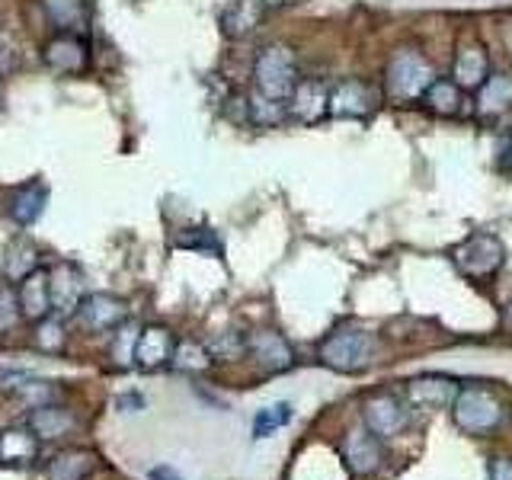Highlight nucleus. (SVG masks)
<instances>
[{
  "label": "nucleus",
  "instance_id": "f257e3e1",
  "mask_svg": "<svg viewBox=\"0 0 512 480\" xmlns=\"http://www.w3.org/2000/svg\"><path fill=\"white\" fill-rule=\"evenodd\" d=\"M375 336L362 327H336L324 343H320L317 356L327 368L340 375H359L375 362Z\"/></svg>",
  "mask_w": 512,
  "mask_h": 480
},
{
  "label": "nucleus",
  "instance_id": "f03ea898",
  "mask_svg": "<svg viewBox=\"0 0 512 480\" xmlns=\"http://www.w3.org/2000/svg\"><path fill=\"white\" fill-rule=\"evenodd\" d=\"M253 84H256V93L266 96V100L288 103V96H292V90L298 84V61H295L292 48L282 42L266 45L263 52L256 55Z\"/></svg>",
  "mask_w": 512,
  "mask_h": 480
},
{
  "label": "nucleus",
  "instance_id": "7ed1b4c3",
  "mask_svg": "<svg viewBox=\"0 0 512 480\" xmlns=\"http://www.w3.org/2000/svg\"><path fill=\"white\" fill-rule=\"evenodd\" d=\"M432 80L436 77H432L429 61L420 52H413V48H397L388 61L384 90H388L394 103H410V100H420Z\"/></svg>",
  "mask_w": 512,
  "mask_h": 480
},
{
  "label": "nucleus",
  "instance_id": "20e7f679",
  "mask_svg": "<svg viewBox=\"0 0 512 480\" xmlns=\"http://www.w3.org/2000/svg\"><path fill=\"white\" fill-rule=\"evenodd\" d=\"M455 426L468 436H487L503 423V404L487 388H461L452 400Z\"/></svg>",
  "mask_w": 512,
  "mask_h": 480
},
{
  "label": "nucleus",
  "instance_id": "39448f33",
  "mask_svg": "<svg viewBox=\"0 0 512 480\" xmlns=\"http://www.w3.org/2000/svg\"><path fill=\"white\" fill-rule=\"evenodd\" d=\"M503 260H506V250L493 234H471L455 250V269L471 282L496 276L500 266H503Z\"/></svg>",
  "mask_w": 512,
  "mask_h": 480
},
{
  "label": "nucleus",
  "instance_id": "423d86ee",
  "mask_svg": "<svg viewBox=\"0 0 512 480\" xmlns=\"http://www.w3.org/2000/svg\"><path fill=\"white\" fill-rule=\"evenodd\" d=\"M340 455L346 461V468L359 477H368L381 468L384 461V448H381V439L375 436L372 429L365 426H356L346 432V439L340 442Z\"/></svg>",
  "mask_w": 512,
  "mask_h": 480
},
{
  "label": "nucleus",
  "instance_id": "0eeeda50",
  "mask_svg": "<svg viewBox=\"0 0 512 480\" xmlns=\"http://www.w3.org/2000/svg\"><path fill=\"white\" fill-rule=\"evenodd\" d=\"M247 352L269 375H282L295 365V349L276 330H253L247 336Z\"/></svg>",
  "mask_w": 512,
  "mask_h": 480
},
{
  "label": "nucleus",
  "instance_id": "6e6552de",
  "mask_svg": "<svg viewBox=\"0 0 512 480\" xmlns=\"http://www.w3.org/2000/svg\"><path fill=\"white\" fill-rule=\"evenodd\" d=\"M362 416H365V429H372L378 439H394L410 423L407 404H400L394 394H378V397H372L365 404Z\"/></svg>",
  "mask_w": 512,
  "mask_h": 480
},
{
  "label": "nucleus",
  "instance_id": "1a4fd4ad",
  "mask_svg": "<svg viewBox=\"0 0 512 480\" xmlns=\"http://www.w3.org/2000/svg\"><path fill=\"white\" fill-rule=\"evenodd\" d=\"M375 109V90L362 80H340L330 87L327 116L333 119H365Z\"/></svg>",
  "mask_w": 512,
  "mask_h": 480
},
{
  "label": "nucleus",
  "instance_id": "9d476101",
  "mask_svg": "<svg viewBox=\"0 0 512 480\" xmlns=\"http://www.w3.org/2000/svg\"><path fill=\"white\" fill-rule=\"evenodd\" d=\"M42 61H45V68L55 74H77V71H84L90 61L87 42L74 36V32H61V36L45 42Z\"/></svg>",
  "mask_w": 512,
  "mask_h": 480
},
{
  "label": "nucleus",
  "instance_id": "9b49d317",
  "mask_svg": "<svg viewBox=\"0 0 512 480\" xmlns=\"http://www.w3.org/2000/svg\"><path fill=\"white\" fill-rule=\"evenodd\" d=\"M455 394H458L455 381L445 375H420L407 381V404L423 413L452 407Z\"/></svg>",
  "mask_w": 512,
  "mask_h": 480
},
{
  "label": "nucleus",
  "instance_id": "f8f14e48",
  "mask_svg": "<svg viewBox=\"0 0 512 480\" xmlns=\"http://www.w3.org/2000/svg\"><path fill=\"white\" fill-rule=\"evenodd\" d=\"M327 100H330V87L320 84V80H298L292 96H288V116L304 122V125H314L327 116Z\"/></svg>",
  "mask_w": 512,
  "mask_h": 480
},
{
  "label": "nucleus",
  "instance_id": "ddd939ff",
  "mask_svg": "<svg viewBox=\"0 0 512 480\" xmlns=\"http://www.w3.org/2000/svg\"><path fill=\"white\" fill-rule=\"evenodd\" d=\"M48 285H52V311H58V314H77L80 301H84V295H87L80 269L68 266V263L48 269Z\"/></svg>",
  "mask_w": 512,
  "mask_h": 480
},
{
  "label": "nucleus",
  "instance_id": "4468645a",
  "mask_svg": "<svg viewBox=\"0 0 512 480\" xmlns=\"http://www.w3.org/2000/svg\"><path fill=\"white\" fill-rule=\"evenodd\" d=\"M173 333L160 324H151V327H141L138 330V340H135V365L144 368V372H154L160 365H170V356H173Z\"/></svg>",
  "mask_w": 512,
  "mask_h": 480
},
{
  "label": "nucleus",
  "instance_id": "2eb2a0df",
  "mask_svg": "<svg viewBox=\"0 0 512 480\" xmlns=\"http://www.w3.org/2000/svg\"><path fill=\"white\" fill-rule=\"evenodd\" d=\"M77 317L84 320L90 330H116L119 324H125V301L116 298V295H106V292H93V295H84L77 308Z\"/></svg>",
  "mask_w": 512,
  "mask_h": 480
},
{
  "label": "nucleus",
  "instance_id": "dca6fc26",
  "mask_svg": "<svg viewBox=\"0 0 512 480\" xmlns=\"http://www.w3.org/2000/svg\"><path fill=\"white\" fill-rule=\"evenodd\" d=\"M266 13H269L266 0H231V4L221 10L218 26L228 39H244L266 20Z\"/></svg>",
  "mask_w": 512,
  "mask_h": 480
},
{
  "label": "nucleus",
  "instance_id": "f3484780",
  "mask_svg": "<svg viewBox=\"0 0 512 480\" xmlns=\"http://www.w3.org/2000/svg\"><path fill=\"white\" fill-rule=\"evenodd\" d=\"M26 426L32 429V436L39 442H55L61 436H68V432L77 426L74 413L61 404H42V407H32Z\"/></svg>",
  "mask_w": 512,
  "mask_h": 480
},
{
  "label": "nucleus",
  "instance_id": "a211bd4d",
  "mask_svg": "<svg viewBox=\"0 0 512 480\" xmlns=\"http://www.w3.org/2000/svg\"><path fill=\"white\" fill-rule=\"evenodd\" d=\"M20 311L29 320H42L52 314V285H48V269H32L26 279H20Z\"/></svg>",
  "mask_w": 512,
  "mask_h": 480
},
{
  "label": "nucleus",
  "instance_id": "6ab92c4d",
  "mask_svg": "<svg viewBox=\"0 0 512 480\" xmlns=\"http://www.w3.org/2000/svg\"><path fill=\"white\" fill-rule=\"evenodd\" d=\"M45 202H48V186L42 180H32V183H23L10 192L7 212L20 228H29V224H36L42 218Z\"/></svg>",
  "mask_w": 512,
  "mask_h": 480
},
{
  "label": "nucleus",
  "instance_id": "aec40b11",
  "mask_svg": "<svg viewBox=\"0 0 512 480\" xmlns=\"http://www.w3.org/2000/svg\"><path fill=\"white\" fill-rule=\"evenodd\" d=\"M96 471V452L90 448H64L45 464L48 480H87Z\"/></svg>",
  "mask_w": 512,
  "mask_h": 480
},
{
  "label": "nucleus",
  "instance_id": "412c9836",
  "mask_svg": "<svg viewBox=\"0 0 512 480\" xmlns=\"http://www.w3.org/2000/svg\"><path fill=\"white\" fill-rule=\"evenodd\" d=\"M42 10L48 16V23L61 32H87L90 26V4L87 0H42Z\"/></svg>",
  "mask_w": 512,
  "mask_h": 480
},
{
  "label": "nucleus",
  "instance_id": "4be33fe9",
  "mask_svg": "<svg viewBox=\"0 0 512 480\" xmlns=\"http://www.w3.org/2000/svg\"><path fill=\"white\" fill-rule=\"evenodd\" d=\"M452 80L461 90H477L487 80V52L477 42H468L458 48Z\"/></svg>",
  "mask_w": 512,
  "mask_h": 480
},
{
  "label": "nucleus",
  "instance_id": "5701e85b",
  "mask_svg": "<svg viewBox=\"0 0 512 480\" xmlns=\"http://www.w3.org/2000/svg\"><path fill=\"white\" fill-rule=\"evenodd\" d=\"M39 455V439L29 426H10L0 432V464H32Z\"/></svg>",
  "mask_w": 512,
  "mask_h": 480
},
{
  "label": "nucleus",
  "instance_id": "b1692460",
  "mask_svg": "<svg viewBox=\"0 0 512 480\" xmlns=\"http://www.w3.org/2000/svg\"><path fill=\"white\" fill-rule=\"evenodd\" d=\"M509 106H512V74H493L477 87L480 116H500Z\"/></svg>",
  "mask_w": 512,
  "mask_h": 480
},
{
  "label": "nucleus",
  "instance_id": "393cba45",
  "mask_svg": "<svg viewBox=\"0 0 512 480\" xmlns=\"http://www.w3.org/2000/svg\"><path fill=\"white\" fill-rule=\"evenodd\" d=\"M32 269H39V247L32 244L29 237H16L7 247V256H4V276L20 282L29 276Z\"/></svg>",
  "mask_w": 512,
  "mask_h": 480
},
{
  "label": "nucleus",
  "instance_id": "a878e982",
  "mask_svg": "<svg viewBox=\"0 0 512 480\" xmlns=\"http://www.w3.org/2000/svg\"><path fill=\"white\" fill-rule=\"evenodd\" d=\"M461 87L455 80H432V84L423 90L420 100L426 103L429 112H436V116H458L461 112Z\"/></svg>",
  "mask_w": 512,
  "mask_h": 480
},
{
  "label": "nucleus",
  "instance_id": "bb28decb",
  "mask_svg": "<svg viewBox=\"0 0 512 480\" xmlns=\"http://www.w3.org/2000/svg\"><path fill=\"white\" fill-rule=\"evenodd\" d=\"M288 423H292V404H288V400L260 407L253 416V439H269L272 432H279Z\"/></svg>",
  "mask_w": 512,
  "mask_h": 480
},
{
  "label": "nucleus",
  "instance_id": "cd10ccee",
  "mask_svg": "<svg viewBox=\"0 0 512 480\" xmlns=\"http://www.w3.org/2000/svg\"><path fill=\"white\" fill-rule=\"evenodd\" d=\"M170 365L176 372H186V375H199L205 372L208 365H212V356H208V349L202 343H192V340H183L173 346V356H170Z\"/></svg>",
  "mask_w": 512,
  "mask_h": 480
},
{
  "label": "nucleus",
  "instance_id": "c85d7f7f",
  "mask_svg": "<svg viewBox=\"0 0 512 480\" xmlns=\"http://www.w3.org/2000/svg\"><path fill=\"white\" fill-rule=\"evenodd\" d=\"M205 349H208V356H212V362H215V359H221V362H234V359H240V356L247 352V336H240V333H234V330L218 333L215 340H208V343H205Z\"/></svg>",
  "mask_w": 512,
  "mask_h": 480
},
{
  "label": "nucleus",
  "instance_id": "c756f323",
  "mask_svg": "<svg viewBox=\"0 0 512 480\" xmlns=\"http://www.w3.org/2000/svg\"><path fill=\"white\" fill-rule=\"evenodd\" d=\"M247 112H250V119H253L256 125H266V128H269V125H279V122L288 116L285 103L266 100V96H260V93H253V96H250Z\"/></svg>",
  "mask_w": 512,
  "mask_h": 480
},
{
  "label": "nucleus",
  "instance_id": "7c9ffc66",
  "mask_svg": "<svg viewBox=\"0 0 512 480\" xmlns=\"http://www.w3.org/2000/svg\"><path fill=\"white\" fill-rule=\"evenodd\" d=\"M138 330L135 324H119L116 327V340H112V362H116L119 368H128L135 362V340H138Z\"/></svg>",
  "mask_w": 512,
  "mask_h": 480
},
{
  "label": "nucleus",
  "instance_id": "2f4dec72",
  "mask_svg": "<svg viewBox=\"0 0 512 480\" xmlns=\"http://www.w3.org/2000/svg\"><path fill=\"white\" fill-rule=\"evenodd\" d=\"M173 247L192 250V253H208V256H221V250H224V244L218 240V234H215V231H208V228L192 231L189 237H176V240H173Z\"/></svg>",
  "mask_w": 512,
  "mask_h": 480
},
{
  "label": "nucleus",
  "instance_id": "473e14b6",
  "mask_svg": "<svg viewBox=\"0 0 512 480\" xmlns=\"http://www.w3.org/2000/svg\"><path fill=\"white\" fill-rule=\"evenodd\" d=\"M64 324L58 317H42L39 320V327H36V349H42V352H61L64 349Z\"/></svg>",
  "mask_w": 512,
  "mask_h": 480
},
{
  "label": "nucleus",
  "instance_id": "72a5a7b5",
  "mask_svg": "<svg viewBox=\"0 0 512 480\" xmlns=\"http://www.w3.org/2000/svg\"><path fill=\"white\" fill-rule=\"evenodd\" d=\"M16 394L26 397L32 407L52 404V397H55V381H39L36 375H32L26 384H20V388H16Z\"/></svg>",
  "mask_w": 512,
  "mask_h": 480
},
{
  "label": "nucleus",
  "instance_id": "f704fd0d",
  "mask_svg": "<svg viewBox=\"0 0 512 480\" xmlns=\"http://www.w3.org/2000/svg\"><path fill=\"white\" fill-rule=\"evenodd\" d=\"M20 317H23V311H20V298H16V292L13 288H0V333H7V330H13L16 324H20Z\"/></svg>",
  "mask_w": 512,
  "mask_h": 480
},
{
  "label": "nucleus",
  "instance_id": "c9c22d12",
  "mask_svg": "<svg viewBox=\"0 0 512 480\" xmlns=\"http://www.w3.org/2000/svg\"><path fill=\"white\" fill-rule=\"evenodd\" d=\"M29 378H32L29 368H13V365L0 368V388H10V391H16V388H20V384H26Z\"/></svg>",
  "mask_w": 512,
  "mask_h": 480
},
{
  "label": "nucleus",
  "instance_id": "e433bc0d",
  "mask_svg": "<svg viewBox=\"0 0 512 480\" xmlns=\"http://www.w3.org/2000/svg\"><path fill=\"white\" fill-rule=\"evenodd\" d=\"M16 64H20V58H16V48L7 39H0V80L10 77L16 71Z\"/></svg>",
  "mask_w": 512,
  "mask_h": 480
},
{
  "label": "nucleus",
  "instance_id": "4c0bfd02",
  "mask_svg": "<svg viewBox=\"0 0 512 480\" xmlns=\"http://www.w3.org/2000/svg\"><path fill=\"white\" fill-rule=\"evenodd\" d=\"M116 410H125V413L144 410V397L141 394H119L116 397Z\"/></svg>",
  "mask_w": 512,
  "mask_h": 480
},
{
  "label": "nucleus",
  "instance_id": "58836bf2",
  "mask_svg": "<svg viewBox=\"0 0 512 480\" xmlns=\"http://www.w3.org/2000/svg\"><path fill=\"white\" fill-rule=\"evenodd\" d=\"M148 480H186L176 468H170V464H154V468L148 471Z\"/></svg>",
  "mask_w": 512,
  "mask_h": 480
},
{
  "label": "nucleus",
  "instance_id": "ea45409f",
  "mask_svg": "<svg viewBox=\"0 0 512 480\" xmlns=\"http://www.w3.org/2000/svg\"><path fill=\"white\" fill-rule=\"evenodd\" d=\"M490 480H512V458H496L490 468Z\"/></svg>",
  "mask_w": 512,
  "mask_h": 480
},
{
  "label": "nucleus",
  "instance_id": "a19ab883",
  "mask_svg": "<svg viewBox=\"0 0 512 480\" xmlns=\"http://www.w3.org/2000/svg\"><path fill=\"white\" fill-rule=\"evenodd\" d=\"M506 324H509V327H512V301H509V304H506Z\"/></svg>",
  "mask_w": 512,
  "mask_h": 480
},
{
  "label": "nucleus",
  "instance_id": "79ce46f5",
  "mask_svg": "<svg viewBox=\"0 0 512 480\" xmlns=\"http://www.w3.org/2000/svg\"><path fill=\"white\" fill-rule=\"evenodd\" d=\"M509 52H512V36H509Z\"/></svg>",
  "mask_w": 512,
  "mask_h": 480
}]
</instances>
